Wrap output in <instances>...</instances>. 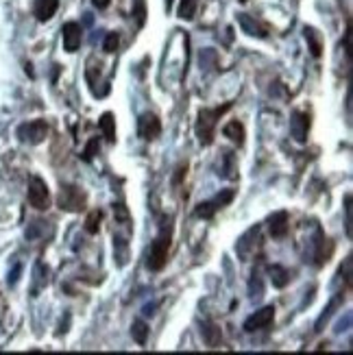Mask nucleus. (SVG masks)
<instances>
[{
  "label": "nucleus",
  "mask_w": 353,
  "mask_h": 355,
  "mask_svg": "<svg viewBox=\"0 0 353 355\" xmlns=\"http://www.w3.org/2000/svg\"><path fill=\"white\" fill-rule=\"evenodd\" d=\"M221 338H223L221 327L214 325V322H205V325H203V340H205V345L207 347H218Z\"/></svg>",
  "instance_id": "4468645a"
},
{
  "label": "nucleus",
  "mask_w": 353,
  "mask_h": 355,
  "mask_svg": "<svg viewBox=\"0 0 353 355\" xmlns=\"http://www.w3.org/2000/svg\"><path fill=\"white\" fill-rule=\"evenodd\" d=\"M171 244H173V220H164L157 238L153 240L150 251H148V261L146 266L150 270L160 272L168 264V253H171Z\"/></svg>",
  "instance_id": "f257e3e1"
},
{
  "label": "nucleus",
  "mask_w": 353,
  "mask_h": 355,
  "mask_svg": "<svg viewBox=\"0 0 353 355\" xmlns=\"http://www.w3.org/2000/svg\"><path fill=\"white\" fill-rule=\"evenodd\" d=\"M232 110V103H225L223 107H216V110H201L196 120V137L203 146H209L214 142V133H216V122L223 118V114H227Z\"/></svg>",
  "instance_id": "f03ea898"
},
{
  "label": "nucleus",
  "mask_w": 353,
  "mask_h": 355,
  "mask_svg": "<svg viewBox=\"0 0 353 355\" xmlns=\"http://www.w3.org/2000/svg\"><path fill=\"white\" fill-rule=\"evenodd\" d=\"M288 229H290V216L288 211H275L270 218H268V231H270V236L273 238H284L288 234Z\"/></svg>",
  "instance_id": "9d476101"
},
{
  "label": "nucleus",
  "mask_w": 353,
  "mask_h": 355,
  "mask_svg": "<svg viewBox=\"0 0 353 355\" xmlns=\"http://www.w3.org/2000/svg\"><path fill=\"white\" fill-rule=\"evenodd\" d=\"M131 336H133V340L137 345H146L148 340V325L144 320H135L133 325H131Z\"/></svg>",
  "instance_id": "6ab92c4d"
},
{
  "label": "nucleus",
  "mask_w": 353,
  "mask_h": 355,
  "mask_svg": "<svg viewBox=\"0 0 353 355\" xmlns=\"http://www.w3.org/2000/svg\"><path fill=\"white\" fill-rule=\"evenodd\" d=\"M275 320V307L273 305H266L262 310H257L255 314H251L247 320H244V331H257V329H264L268 327L270 322Z\"/></svg>",
  "instance_id": "0eeeda50"
},
{
  "label": "nucleus",
  "mask_w": 353,
  "mask_h": 355,
  "mask_svg": "<svg viewBox=\"0 0 353 355\" xmlns=\"http://www.w3.org/2000/svg\"><path fill=\"white\" fill-rule=\"evenodd\" d=\"M98 129H101V133H103V137L107 142H116V120H114V114H103L101 116V120H98Z\"/></svg>",
  "instance_id": "ddd939ff"
},
{
  "label": "nucleus",
  "mask_w": 353,
  "mask_h": 355,
  "mask_svg": "<svg viewBox=\"0 0 353 355\" xmlns=\"http://www.w3.org/2000/svg\"><path fill=\"white\" fill-rule=\"evenodd\" d=\"M223 133H225V137H229V140L236 142V144H242V142H244V127L240 125L238 120H234V122H229V125H225Z\"/></svg>",
  "instance_id": "f3484780"
},
{
  "label": "nucleus",
  "mask_w": 353,
  "mask_h": 355,
  "mask_svg": "<svg viewBox=\"0 0 353 355\" xmlns=\"http://www.w3.org/2000/svg\"><path fill=\"white\" fill-rule=\"evenodd\" d=\"M186 173H188V164H181L179 168H177V175H175V183H181V179L186 177Z\"/></svg>",
  "instance_id": "393cba45"
},
{
  "label": "nucleus",
  "mask_w": 353,
  "mask_h": 355,
  "mask_svg": "<svg viewBox=\"0 0 353 355\" xmlns=\"http://www.w3.org/2000/svg\"><path fill=\"white\" fill-rule=\"evenodd\" d=\"M110 3H112V0H92V5H94L96 9H107V7H110Z\"/></svg>",
  "instance_id": "a878e982"
},
{
  "label": "nucleus",
  "mask_w": 353,
  "mask_h": 355,
  "mask_svg": "<svg viewBox=\"0 0 353 355\" xmlns=\"http://www.w3.org/2000/svg\"><path fill=\"white\" fill-rule=\"evenodd\" d=\"M305 40H308L310 44V51L314 57H320V53H323V42H320V33L316 28L312 26H305Z\"/></svg>",
  "instance_id": "dca6fc26"
},
{
  "label": "nucleus",
  "mask_w": 353,
  "mask_h": 355,
  "mask_svg": "<svg viewBox=\"0 0 353 355\" xmlns=\"http://www.w3.org/2000/svg\"><path fill=\"white\" fill-rule=\"evenodd\" d=\"M345 211H347V234L351 236V194L345 196Z\"/></svg>",
  "instance_id": "b1692460"
},
{
  "label": "nucleus",
  "mask_w": 353,
  "mask_h": 355,
  "mask_svg": "<svg viewBox=\"0 0 353 355\" xmlns=\"http://www.w3.org/2000/svg\"><path fill=\"white\" fill-rule=\"evenodd\" d=\"M166 7L171 9V7H173V0H166Z\"/></svg>",
  "instance_id": "bb28decb"
},
{
  "label": "nucleus",
  "mask_w": 353,
  "mask_h": 355,
  "mask_svg": "<svg viewBox=\"0 0 353 355\" xmlns=\"http://www.w3.org/2000/svg\"><path fill=\"white\" fill-rule=\"evenodd\" d=\"M49 135V122L46 120H28L18 127V140L24 144H42Z\"/></svg>",
  "instance_id": "20e7f679"
},
{
  "label": "nucleus",
  "mask_w": 353,
  "mask_h": 355,
  "mask_svg": "<svg viewBox=\"0 0 353 355\" xmlns=\"http://www.w3.org/2000/svg\"><path fill=\"white\" fill-rule=\"evenodd\" d=\"M61 37H64V49L66 53H76L81 46V40H83V31L76 22H68L61 28Z\"/></svg>",
  "instance_id": "6e6552de"
},
{
  "label": "nucleus",
  "mask_w": 353,
  "mask_h": 355,
  "mask_svg": "<svg viewBox=\"0 0 353 355\" xmlns=\"http://www.w3.org/2000/svg\"><path fill=\"white\" fill-rule=\"evenodd\" d=\"M268 275H270V282H273V286L275 288H286L288 286V282H290V272L286 270V268H282V266H268Z\"/></svg>",
  "instance_id": "2eb2a0df"
},
{
  "label": "nucleus",
  "mask_w": 353,
  "mask_h": 355,
  "mask_svg": "<svg viewBox=\"0 0 353 355\" xmlns=\"http://www.w3.org/2000/svg\"><path fill=\"white\" fill-rule=\"evenodd\" d=\"M196 7H198V0H181L177 7V15L181 20H192L196 15Z\"/></svg>",
  "instance_id": "a211bd4d"
},
{
  "label": "nucleus",
  "mask_w": 353,
  "mask_h": 355,
  "mask_svg": "<svg viewBox=\"0 0 353 355\" xmlns=\"http://www.w3.org/2000/svg\"><path fill=\"white\" fill-rule=\"evenodd\" d=\"M59 9V0H35L33 13L40 22H49Z\"/></svg>",
  "instance_id": "9b49d317"
},
{
  "label": "nucleus",
  "mask_w": 353,
  "mask_h": 355,
  "mask_svg": "<svg viewBox=\"0 0 353 355\" xmlns=\"http://www.w3.org/2000/svg\"><path fill=\"white\" fill-rule=\"evenodd\" d=\"M98 148H101V144H98V137H92L89 144H87V148L83 150V159H85V162H89V159L94 157L96 153H98Z\"/></svg>",
  "instance_id": "5701e85b"
},
{
  "label": "nucleus",
  "mask_w": 353,
  "mask_h": 355,
  "mask_svg": "<svg viewBox=\"0 0 353 355\" xmlns=\"http://www.w3.org/2000/svg\"><path fill=\"white\" fill-rule=\"evenodd\" d=\"M28 203L40 211L49 209L51 192H49V185H46V181L42 177H31V181H28Z\"/></svg>",
  "instance_id": "39448f33"
},
{
  "label": "nucleus",
  "mask_w": 353,
  "mask_h": 355,
  "mask_svg": "<svg viewBox=\"0 0 353 355\" xmlns=\"http://www.w3.org/2000/svg\"><path fill=\"white\" fill-rule=\"evenodd\" d=\"M118 44H120L118 33H107L103 49H105V53H116V51H118Z\"/></svg>",
  "instance_id": "4be33fe9"
},
{
  "label": "nucleus",
  "mask_w": 353,
  "mask_h": 355,
  "mask_svg": "<svg viewBox=\"0 0 353 355\" xmlns=\"http://www.w3.org/2000/svg\"><path fill=\"white\" fill-rule=\"evenodd\" d=\"M238 22H240V26H242V31L247 35H251V37H259V40H264L266 37V28L259 24V22H255L251 15H247V13H240L238 15Z\"/></svg>",
  "instance_id": "f8f14e48"
},
{
  "label": "nucleus",
  "mask_w": 353,
  "mask_h": 355,
  "mask_svg": "<svg viewBox=\"0 0 353 355\" xmlns=\"http://www.w3.org/2000/svg\"><path fill=\"white\" fill-rule=\"evenodd\" d=\"M137 133H140L142 140L150 142L157 140L162 133V122L155 114H142L140 120H137Z\"/></svg>",
  "instance_id": "423d86ee"
},
{
  "label": "nucleus",
  "mask_w": 353,
  "mask_h": 355,
  "mask_svg": "<svg viewBox=\"0 0 353 355\" xmlns=\"http://www.w3.org/2000/svg\"><path fill=\"white\" fill-rule=\"evenodd\" d=\"M290 133L297 142H305L308 140V133H310V116L303 114V112H297L290 120Z\"/></svg>",
  "instance_id": "1a4fd4ad"
},
{
  "label": "nucleus",
  "mask_w": 353,
  "mask_h": 355,
  "mask_svg": "<svg viewBox=\"0 0 353 355\" xmlns=\"http://www.w3.org/2000/svg\"><path fill=\"white\" fill-rule=\"evenodd\" d=\"M221 207L216 205V200H205V203H201L196 209H194V216L196 218H212L214 214H216Z\"/></svg>",
  "instance_id": "aec40b11"
},
{
  "label": "nucleus",
  "mask_w": 353,
  "mask_h": 355,
  "mask_svg": "<svg viewBox=\"0 0 353 355\" xmlns=\"http://www.w3.org/2000/svg\"><path fill=\"white\" fill-rule=\"evenodd\" d=\"M57 203L61 209H66V211H83L85 209V203H87V196L81 188H76V185H64L57 196Z\"/></svg>",
  "instance_id": "7ed1b4c3"
},
{
  "label": "nucleus",
  "mask_w": 353,
  "mask_h": 355,
  "mask_svg": "<svg viewBox=\"0 0 353 355\" xmlns=\"http://www.w3.org/2000/svg\"><path fill=\"white\" fill-rule=\"evenodd\" d=\"M101 220H103V214L96 209V211H89V216L85 218V231L89 236H96L98 229H101Z\"/></svg>",
  "instance_id": "412c9836"
}]
</instances>
